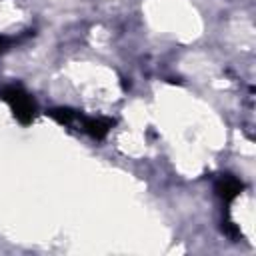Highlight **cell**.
Instances as JSON below:
<instances>
[{
    "mask_svg": "<svg viewBox=\"0 0 256 256\" xmlns=\"http://www.w3.org/2000/svg\"><path fill=\"white\" fill-rule=\"evenodd\" d=\"M48 114H50L56 122L66 124V126L78 124V122H80V118H82V114H80V112H76V110H72V108H52Z\"/></svg>",
    "mask_w": 256,
    "mask_h": 256,
    "instance_id": "cell-4",
    "label": "cell"
},
{
    "mask_svg": "<svg viewBox=\"0 0 256 256\" xmlns=\"http://www.w3.org/2000/svg\"><path fill=\"white\" fill-rule=\"evenodd\" d=\"M216 192H218L220 198H224V202H230L242 192V182L238 178L226 174L216 182Z\"/></svg>",
    "mask_w": 256,
    "mask_h": 256,
    "instance_id": "cell-3",
    "label": "cell"
},
{
    "mask_svg": "<svg viewBox=\"0 0 256 256\" xmlns=\"http://www.w3.org/2000/svg\"><path fill=\"white\" fill-rule=\"evenodd\" d=\"M80 126H82V130L86 132V134H90L94 140H102L106 134H108V130L114 126V120H110V118H80V122H78Z\"/></svg>",
    "mask_w": 256,
    "mask_h": 256,
    "instance_id": "cell-2",
    "label": "cell"
},
{
    "mask_svg": "<svg viewBox=\"0 0 256 256\" xmlns=\"http://www.w3.org/2000/svg\"><path fill=\"white\" fill-rule=\"evenodd\" d=\"M0 98L12 108L14 116L22 124H30L36 116V104L30 94H26L20 86H4L0 90Z\"/></svg>",
    "mask_w": 256,
    "mask_h": 256,
    "instance_id": "cell-1",
    "label": "cell"
},
{
    "mask_svg": "<svg viewBox=\"0 0 256 256\" xmlns=\"http://www.w3.org/2000/svg\"><path fill=\"white\" fill-rule=\"evenodd\" d=\"M8 46H10V38H6V36H0V52H4Z\"/></svg>",
    "mask_w": 256,
    "mask_h": 256,
    "instance_id": "cell-5",
    "label": "cell"
}]
</instances>
